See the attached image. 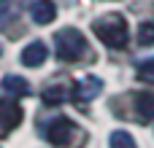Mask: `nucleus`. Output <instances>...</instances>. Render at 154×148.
Segmentation results:
<instances>
[{
	"label": "nucleus",
	"mask_w": 154,
	"mask_h": 148,
	"mask_svg": "<svg viewBox=\"0 0 154 148\" xmlns=\"http://www.w3.org/2000/svg\"><path fill=\"white\" fill-rule=\"evenodd\" d=\"M92 30H95L97 40L106 43L108 49H125V46H127L130 27H127V19H125L122 13H106V16L95 19Z\"/></svg>",
	"instance_id": "1"
},
{
	"label": "nucleus",
	"mask_w": 154,
	"mask_h": 148,
	"mask_svg": "<svg viewBox=\"0 0 154 148\" xmlns=\"http://www.w3.org/2000/svg\"><path fill=\"white\" fill-rule=\"evenodd\" d=\"M54 46H57V57H60L62 62H79V59L89 51L87 38H84L79 30H73V27L60 30V32L54 35Z\"/></svg>",
	"instance_id": "2"
},
{
	"label": "nucleus",
	"mask_w": 154,
	"mask_h": 148,
	"mask_svg": "<svg viewBox=\"0 0 154 148\" xmlns=\"http://www.w3.org/2000/svg\"><path fill=\"white\" fill-rule=\"evenodd\" d=\"M43 138H46L51 146L70 148V146H76V143H79V138H84V135H81V129H79L70 119L57 116V119H51V121L43 127Z\"/></svg>",
	"instance_id": "3"
},
{
	"label": "nucleus",
	"mask_w": 154,
	"mask_h": 148,
	"mask_svg": "<svg viewBox=\"0 0 154 148\" xmlns=\"http://www.w3.org/2000/svg\"><path fill=\"white\" fill-rule=\"evenodd\" d=\"M22 124V108L14 100H0V138L11 135Z\"/></svg>",
	"instance_id": "4"
},
{
	"label": "nucleus",
	"mask_w": 154,
	"mask_h": 148,
	"mask_svg": "<svg viewBox=\"0 0 154 148\" xmlns=\"http://www.w3.org/2000/svg\"><path fill=\"white\" fill-rule=\"evenodd\" d=\"M103 92V81L100 78H95V75H84L76 86H73V100L79 102V105H84V102H92L97 94Z\"/></svg>",
	"instance_id": "5"
},
{
	"label": "nucleus",
	"mask_w": 154,
	"mask_h": 148,
	"mask_svg": "<svg viewBox=\"0 0 154 148\" xmlns=\"http://www.w3.org/2000/svg\"><path fill=\"white\" fill-rule=\"evenodd\" d=\"M30 16L35 24H51L57 19V5L51 0H35L30 3Z\"/></svg>",
	"instance_id": "6"
},
{
	"label": "nucleus",
	"mask_w": 154,
	"mask_h": 148,
	"mask_svg": "<svg viewBox=\"0 0 154 148\" xmlns=\"http://www.w3.org/2000/svg\"><path fill=\"white\" fill-rule=\"evenodd\" d=\"M46 57H49L46 43H43V40H32V43L22 51V65H24V67H41V65L46 62Z\"/></svg>",
	"instance_id": "7"
},
{
	"label": "nucleus",
	"mask_w": 154,
	"mask_h": 148,
	"mask_svg": "<svg viewBox=\"0 0 154 148\" xmlns=\"http://www.w3.org/2000/svg\"><path fill=\"white\" fill-rule=\"evenodd\" d=\"M135 113L141 116V121L154 119V92H138L135 94Z\"/></svg>",
	"instance_id": "8"
},
{
	"label": "nucleus",
	"mask_w": 154,
	"mask_h": 148,
	"mask_svg": "<svg viewBox=\"0 0 154 148\" xmlns=\"http://www.w3.org/2000/svg\"><path fill=\"white\" fill-rule=\"evenodd\" d=\"M68 94H70V89H68L65 84H54V86H46L41 97H43L46 105H60V102L68 100Z\"/></svg>",
	"instance_id": "9"
},
{
	"label": "nucleus",
	"mask_w": 154,
	"mask_h": 148,
	"mask_svg": "<svg viewBox=\"0 0 154 148\" xmlns=\"http://www.w3.org/2000/svg\"><path fill=\"white\" fill-rule=\"evenodd\" d=\"M3 89H5L8 94H14V97L30 94V84H27L24 78H19V75H5V78H3Z\"/></svg>",
	"instance_id": "10"
},
{
	"label": "nucleus",
	"mask_w": 154,
	"mask_h": 148,
	"mask_svg": "<svg viewBox=\"0 0 154 148\" xmlns=\"http://www.w3.org/2000/svg\"><path fill=\"white\" fill-rule=\"evenodd\" d=\"M111 148H138L135 146V138L130 135V132H125V129H116V132H111Z\"/></svg>",
	"instance_id": "11"
},
{
	"label": "nucleus",
	"mask_w": 154,
	"mask_h": 148,
	"mask_svg": "<svg viewBox=\"0 0 154 148\" xmlns=\"http://www.w3.org/2000/svg\"><path fill=\"white\" fill-rule=\"evenodd\" d=\"M16 8H19V0H0V27L16 13Z\"/></svg>",
	"instance_id": "12"
},
{
	"label": "nucleus",
	"mask_w": 154,
	"mask_h": 148,
	"mask_svg": "<svg viewBox=\"0 0 154 148\" xmlns=\"http://www.w3.org/2000/svg\"><path fill=\"white\" fill-rule=\"evenodd\" d=\"M135 73H138V78H141L143 84H154V57L146 59V62H141Z\"/></svg>",
	"instance_id": "13"
},
{
	"label": "nucleus",
	"mask_w": 154,
	"mask_h": 148,
	"mask_svg": "<svg viewBox=\"0 0 154 148\" xmlns=\"http://www.w3.org/2000/svg\"><path fill=\"white\" fill-rule=\"evenodd\" d=\"M138 40H141V46H152L154 43V22H143V24H141Z\"/></svg>",
	"instance_id": "14"
},
{
	"label": "nucleus",
	"mask_w": 154,
	"mask_h": 148,
	"mask_svg": "<svg viewBox=\"0 0 154 148\" xmlns=\"http://www.w3.org/2000/svg\"><path fill=\"white\" fill-rule=\"evenodd\" d=\"M0 54H3V46H0Z\"/></svg>",
	"instance_id": "15"
}]
</instances>
